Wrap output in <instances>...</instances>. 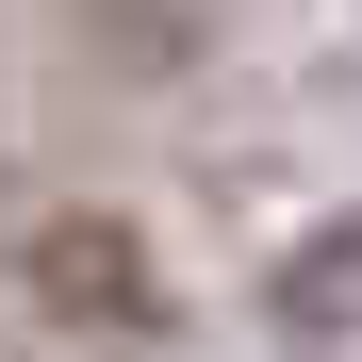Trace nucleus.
<instances>
[{"instance_id":"2","label":"nucleus","mask_w":362,"mask_h":362,"mask_svg":"<svg viewBox=\"0 0 362 362\" xmlns=\"http://www.w3.org/2000/svg\"><path fill=\"white\" fill-rule=\"evenodd\" d=\"M33 280H49V296H83V313H148V264L115 247V230H49Z\"/></svg>"},{"instance_id":"1","label":"nucleus","mask_w":362,"mask_h":362,"mask_svg":"<svg viewBox=\"0 0 362 362\" xmlns=\"http://www.w3.org/2000/svg\"><path fill=\"white\" fill-rule=\"evenodd\" d=\"M280 313L313 329V346H362V214L329 230V247H296V280H280Z\"/></svg>"}]
</instances>
